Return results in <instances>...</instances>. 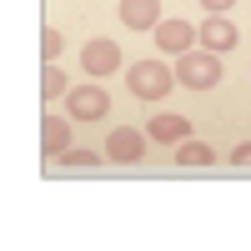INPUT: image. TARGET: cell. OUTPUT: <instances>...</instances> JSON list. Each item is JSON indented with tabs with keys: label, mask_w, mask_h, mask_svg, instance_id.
<instances>
[{
	"label": "cell",
	"mask_w": 251,
	"mask_h": 251,
	"mask_svg": "<svg viewBox=\"0 0 251 251\" xmlns=\"http://www.w3.org/2000/svg\"><path fill=\"white\" fill-rule=\"evenodd\" d=\"M80 71H86V75H116L121 71V46H116V40H91V46L86 50H80Z\"/></svg>",
	"instance_id": "5"
},
{
	"label": "cell",
	"mask_w": 251,
	"mask_h": 251,
	"mask_svg": "<svg viewBox=\"0 0 251 251\" xmlns=\"http://www.w3.org/2000/svg\"><path fill=\"white\" fill-rule=\"evenodd\" d=\"M146 136L161 141V146H181L186 136H191V121L176 116V111H156V116H151V126H146Z\"/></svg>",
	"instance_id": "9"
},
{
	"label": "cell",
	"mask_w": 251,
	"mask_h": 251,
	"mask_svg": "<svg viewBox=\"0 0 251 251\" xmlns=\"http://www.w3.org/2000/svg\"><path fill=\"white\" fill-rule=\"evenodd\" d=\"M121 20L131 30H156L161 25V0H121Z\"/></svg>",
	"instance_id": "10"
},
{
	"label": "cell",
	"mask_w": 251,
	"mask_h": 251,
	"mask_svg": "<svg viewBox=\"0 0 251 251\" xmlns=\"http://www.w3.org/2000/svg\"><path fill=\"white\" fill-rule=\"evenodd\" d=\"M146 131H136V126H116V131L106 136V156L111 161H121V166H131V161H141L146 156Z\"/></svg>",
	"instance_id": "4"
},
{
	"label": "cell",
	"mask_w": 251,
	"mask_h": 251,
	"mask_svg": "<svg viewBox=\"0 0 251 251\" xmlns=\"http://www.w3.org/2000/svg\"><path fill=\"white\" fill-rule=\"evenodd\" d=\"M66 91H71L66 71H60L55 60H46V71H40V100H46V106H55V96H66Z\"/></svg>",
	"instance_id": "11"
},
{
	"label": "cell",
	"mask_w": 251,
	"mask_h": 251,
	"mask_svg": "<svg viewBox=\"0 0 251 251\" xmlns=\"http://www.w3.org/2000/svg\"><path fill=\"white\" fill-rule=\"evenodd\" d=\"M60 50H66V35H60L55 25H46V30H40V55H46V60H60Z\"/></svg>",
	"instance_id": "13"
},
{
	"label": "cell",
	"mask_w": 251,
	"mask_h": 251,
	"mask_svg": "<svg viewBox=\"0 0 251 251\" xmlns=\"http://www.w3.org/2000/svg\"><path fill=\"white\" fill-rule=\"evenodd\" d=\"M201 46L206 50H216V55H226V50H236V25H231V20H226V15H211V10H206V20H201Z\"/></svg>",
	"instance_id": "7"
},
{
	"label": "cell",
	"mask_w": 251,
	"mask_h": 251,
	"mask_svg": "<svg viewBox=\"0 0 251 251\" xmlns=\"http://www.w3.org/2000/svg\"><path fill=\"white\" fill-rule=\"evenodd\" d=\"M60 166H96V151H91V146H71V151L66 156H55Z\"/></svg>",
	"instance_id": "14"
},
{
	"label": "cell",
	"mask_w": 251,
	"mask_h": 251,
	"mask_svg": "<svg viewBox=\"0 0 251 251\" xmlns=\"http://www.w3.org/2000/svg\"><path fill=\"white\" fill-rule=\"evenodd\" d=\"M211 156H216L211 146H206V141H191V136H186V141L176 146V161H181V166H206Z\"/></svg>",
	"instance_id": "12"
},
{
	"label": "cell",
	"mask_w": 251,
	"mask_h": 251,
	"mask_svg": "<svg viewBox=\"0 0 251 251\" xmlns=\"http://www.w3.org/2000/svg\"><path fill=\"white\" fill-rule=\"evenodd\" d=\"M201 5H206V10H211V15H226V10H231V5H236V0H201Z\"/></svg>",
	"instance_id": "16"
},
{
	"label": "cell",
	"mask_w": 251,
	"mask_h": 251,
	"mask_svg": "<svg viewBox=\"0 0 251 251\" xmlns=\"http://www.w3.org/2000/svg\"><path fill=\"white\" fill-rule=\"evenodd\" d=\"M176 80L186 91H211L216 80H221V55L216 50H186V55H176Z\"/></svg>",
	"instance_id": "1"
},
{
	"label": "cell",
	"mask_w": 251,
	"mask_h": 251,
	"mask_svg": "<svg viewBox=\"0 0 251 251\" xmlns=\"http://www.w3.org/2000/svg\"><path fill=\"white\" fill-rule=\"evenodd\" d=\"M66 111H71L75 121H100V116H111V91L100 86V80L71 86V91H66Z\"/></svg>",
	"instance_id": "3"
},
{
	"label": "cell",
	"mask_w": 251,
	"mask_h": 251,
	"mask_svg": "<svg viewBox=\"0 0 251 251\" xmlns=\"http://www.w3.org/2000/svg\"><path fill=\"white\" fill-rule=\"evenodd\" d=\"M196 40H201V30H196V25H186L181 15H176V20H161V25H156V46H161L166 55H186Z\"/></svg>",
	"instance_id": "6"
},
{
	"label": "cell",
	"mask_w": 251,
	"mask_h": 251,
	"mask_svg": "<svg viewBox=\"0 0 251 251\" xmlns=\"http://www.w3.org/2000/svg\"><path fill=\"white\" fill-rule=\"evenodd\" d=\"M126 80H131V96L136 100H166L171 86H176V71H166L161 60H136Z\"/></svg>",
	"instance_id": "2"
},
{
	"label": "cell",
	"mask_w": 251,
	"mask_h": 251,
	"mask_svg": "<svg viewBox=\"0 0 251 251\" xmlns=\"http://www.w3.org/2000/svg\"><path fill=\"white\" fill-rule=\"evenodd\" d=\"M71 121H75L71 111H66V116L50 111L46 121H40V151H46V156H66V151H71Z\"/></svg>",
	"instance_id": "8"
},
{
	"label": "cell",
	"mask_w": 251,
	"mask_h": 251,
	"mask_svg": "<svg viewBox=\"0 0 251 251\" xmlns=\"http://www.w3.org/2000/svg\"><path fill=\"white\" fill-rule=\"evenodd\" d=\"M231 161H236V166H251V141H241V146H236Z\"/></svg>",
	"instance_id": "15"
}]
</instances>
